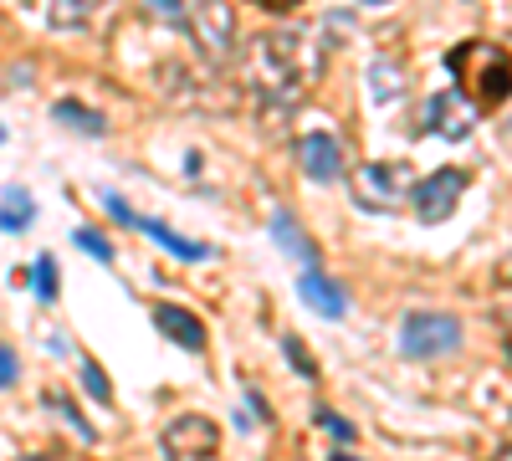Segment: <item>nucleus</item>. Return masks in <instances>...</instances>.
<instances>
[{
	"label": "nucleus",
	"mask_w": 512,
	"mask_h": 461,
	"mask_svg": "<svg viewBox=\"0 0 512 461\" xmlns=\"http://www.w3.org/2000/svg\"><path fill=\"white\" fill-rule=\"evenodd\" d=\"M323 72V41L308 31H272L251 47V88L272 108H292Z\"/></svg>",
	"instance_id": "1"
},
{
	"label": "nucleus",
	"mask_w": 512,
	"mask_h": 461,
	"mask_svg": "<svg viewBox=\"0 0 512 461\" xmlns=\"http://www.w3.org/2000/svg\"><path fill=\"white\" fill-rule=\"evenodd\" d=\"M446 67L456 77V88L472 98L477 108L507 98V57H502V47H487V41H461V47L446 57Z\"/></svg>",
	"instance_id": "2"
},
{
	"label": "nucleus",
	"mask_w": 512,
	"mask_h": 461,
	"mask_svg": "<svg viewBox=\"0 0 512 461\" xmlns=\"http://www.w3.org/2000/svg\"><path fill=\"white\" fill-rule=\"evenodd\" d=\"M410 190H415V170L405 159H379L354 175V200L374 216H390L400 205H410Z\"/></svg>",
	"instance_id": "3"
},
{
	"label": "nucleus",
	"mask_w": 512,
	"mask_h": 461,
	"mask_svg": "<svg viewBox=\"0 0 512 461\" xmlns=\"http://www.w3.org/2000/svg\"><path fill=\"white\" fill-rule=\"evenodd\" d=\"M461 349V323L451 313H410L400 323V354L405 359H441Z\"/></svg>",
	"instance_id": "4"
},
{
	"label": "nucleus",
	"mask_w": 512,
	"mask_h": 461,
	"mask_svg": "<svg viewBox=\"0 0 512 461\" xmlns=\"http://www.w3.org/2000/svg\"><path fill=\"white\" fill-rule=\"evenodd\" d=\"M425 134H441V139H466L482 123V108L466 98L461 88H446V93H436L431 103H425Z\"/></svg>",
	"instance_id": "5"
},
{
	"label": "nucleus",
	"mask_w": 512,
	"mask_h": 461,
	"mask_svg": "<svg viewBox=\"0 0 512 461\" xmlns=\"http://www.w3.org/2000/svg\"><path fill=\"white\" fill-rule=\"evenodd\" d=\"M461 190H466V170H436V175L415 180V190H410V205H415V216H420L425 226H441V221L456 211Z\"/></svg>",
	"instance_id": "6"
},
{
	"label": "nucleus",
	"mask_w": 512,
	"mask_h": 461,
	"mask_svg": "<svg viewBox=\"0 0 512 461\" xmlns=\"http://www.w3.org/2000/svg\"><path fill=\"white\" fill-rule=\"evenodd\" d=\"M216 446H221V426L210 415H175L164 426V451L175 461H205L216 456Z\"/></svg>",
	"instance_id": "7"
},
{
	"label": "nucleus",
	"mask_w": 512,
	"mask_h": 461,
	"mask_svg": "<svg viewBox=\"0 0 512 461\" xmlns=\"http://www.w3.org/2000/svg\"><path fill=\"white\" fill-rule=\"evenodd\" d=\"M195 21V36L210 57H226L236 47V11L226 0H195V16H185V26Z\"/></svg>",
	"instance_id": "8"
},
{
	"label": "nucleus",
	"mask_w": 512,
	"mask_h": 461,
	"mask_svg": "<svg viewBox=\"0 0 512 461\" xmlns=\"http://www.w3.org/2000/svg\"><path fill=\"white\" fill-rule=\"evenodd\" d=\"M297 164L308 170V180H338L344 175V144H338L333 134H303L297 139Z\"/></svg>",
	"instance_id": "9"
},
{
	"label": "nucleus",
	"mask_w": 512,
	"mask_h": 461,
	"mask_svg": "<svg viewBox=\"0 0 512 461\" xmlns=\"http://www.w3.org/2000/svg\"><path fill=\"white\" fill-rule=\"evenodd\" d=\"M154 328L164 333L169 344H180L185 354H200L205 349V323L190 308H180V303H159L154 308Z\"/></svg>",
	"instance_id": "10"
},
{
	"label": "nucleus",
	"mask_w": 512,
	"mask_h": 461,
	"mask_svg": "<svg viewBox=\"0 0 512 461\" xmlns=\"http://www.w3.org/2000/svg\"><path fill=\"white\" fill-rule=\"evenodd\" d=\"M297 298H303L313 313H323L328 323H338L349 313V298H344V287H338L333 277H323L318 267H308L303 277H297Z\"/></svg>",
	"instance_id": "11"
},
{
	"label": "nucleus",
	"mask_w": 512,
	"mask_h": 461,
	"mask_svg": "<svg viewBox=\"0 0 512 461\" xmlns=\"http://www.w3.org/2000/svg\"><path fill=\"white\" fill-rule=\"evenodd\" d=\"M134 226H139V231H149V241H159L164 251H175L180 262H205V257H210V246H200V241H185L180 231H169L164 221H144V216H134Z\"/></svg>",
	"instance_id": "12"
},
{
	"label": "nucleus",
	"mask_w": 512,
	"mask_h": 461,
	"mask_svg": "<svg viewBox=\"0 0 512 461\" xmlns=\"http://www.w3.org/2000/svg\"><path fill=\"white\" fill-rule=\"evenodd\" d=\"M31 216H36V200H31L21 185L0 190V231H6V236H21V231L31 226Z\"/></svg>",
	"instance_id": "13"
},
{
	"label": "nucleus",
	"mask_w": 512,
	"mask_h": 461,
	"mask_svg": "<svg viewBox=\"0 0 512 461\" xmlns=\"http://www.w3.org/2000/svg\"><path fill=\"white\" fill-rule=\"evenodd\" d=\"M272 236H277V246H282V251H292V257L303 262V267H313V262H318V246L303 236V226H297L287 211H277V216H272Z\"/></svg>",
	"instance_id": "14"
},
{
	"label": "nucleus",
	"mask_w": 512,
	"mask_h": 461,
	"mask_svg": "<svg viewBox=\"0 0 512 461\" xmlns=\"http://www.w3.org/2000/svg\"><path fill=\"white\" fill-rule=\"evenodd\" d=\"M410 88V77H405V67H395L390 57H379V62H369V93L379 98V103H395L400 93Z\"/></svg>",
	"instance_id": "15"
},
{
	"label": "nucleus",
	"mask_w": 512,
	"mask_h": 461,
	"mask_svg": "<svg viewBox=\"0 0 512 461\" xmlns=\"http://www.w3.org/2000/svg\"><path fill=\"white\" fill-rule=\"evenodd\" d=\"M57 118H62V123H72V129H82V134H103V129H108V118H103V113H88V108L72 103V98H62V103H57Z\"/></svg>",
	"instance_id": "16"
},
{
	"label": "nucleus",
	"mask_w": 512,
	"mask_h": 461,
	"mask_svg": "<svg viewBox=\"0 0 512 461\" xmlns=\"http://www.w3.org/2000/svg\"><path fill=\"white\" fill-rule=\"evenodd\" d=\"M77 380H82V390H88L98 405H113V385H108V374H103L98 359H82L77 364Z\"/></svg>",
	"instance_id": "17"
},
{
	"label": "nucleus",
	"mask_w": 512,
	"mask_h": 461,
	"mask_svg": "<svg viewBox=\"0 0 512 461\" xmlns=\"http://www.w3.org/2000/svg\"><path fill=\"white\" fill-rule=\"evenodd\" d=\"M31 287H36V298H41V303H57V257H36V267H31Z\"/></svg>",
	"instance_id": "18"
},
{
	"label": "nucleus",
	"mask_w": 512,
	"mask_h": 461,
	"mask_svg": "<svg viewBox=\"0 0 512 461\" xmlns=\"http://www.w3.org/2000/svg\"><path fill=\"white\" fill-rule=\"evenodd\" d=\"M47 21H52L57 31H72V26H82V21H88V0H52Z\"/></svg>",
	"instance_id": "19"
},
{
	"label": "nucleus",
	"mask_w": 512,
	"mask_h": 461,
	"mask_svg": "<svg viewBox=\"0 0 512 461\" xmlns=\"http://www.w3.org/2000/svg\"><path fill=\"white\" fill-rule=\"evenodd\" d=\"M282 354L292 359V369H297V374H303V380H318V364L308 359V344H303V339H297V333H287V339H282Z\"/></svg>",
	"instance_id": "20"
},
{
	"label": "nucleus",
	"mask_w": 512,
	"mask_h": 461,
	"mask_svg": "<svg viewBox=\"0 0 512 461\" xmlns=\"http://www.w3.org/2000/svg\"><path fill=\"white\" fill-rule=\"evenodd\" d=\"M72 241H77V251H88L93 262H113V241H103L93 226H82V231H72Z\"/></svg>",
	"instance_id": "21"
},
{
	"label": "nucleus",
	"mask_w": 512,
	"mask_h": 461,
	"mask_svg": "<svg viewBox=\"0 0 512 461\" xmlns=\"http://www.w3.org/2000/svg\"><path fill=\"white\" fill-rule=\"evenodd\" d=\"M47 405H52V410L62 415V421H72V431H77L82 441H93V426H88V421H82V410H77V405H72L67 395H57V390H52V395H47Z\"/></svg>",
	"instance_id": "22"
},
{
	"label": "nucleus",
	"mask_w": 512,
	"mask_h": 461,
	"mask_svg": "<svg viewBox=\"0 0 512 461\" xmlns=\"http://www.w3.org/2000/svg\"><path fill=\"white\" fill-rule=\"evenodd\" d=\"M144 11L159 16L164 26H185V16H190V11H185V0H144Z\"/></svg>",
	"instance_id": "23"
},
{
	"label": "nucleus",
	"mask_w": 512,
	"mask_h": 461,
	"mask_svg": "<svg viewBox=\"0 0 512 461\" xmlns=\"http://www.w3.org/2000/svg\"><path fill=\"white\" fill-rule=\"evenodd\" d=\"M318 426H323L338 446H349V441H354V426L344 421V415H333V410H318Z\"/></svg>",
	"instance_id": "24"
},
{
	"label": "nucleus",
	"mask_w": 512,
	"mask_h": 461,
	"mask_svg": "<svg viewBox=\"0 0 512 461\" xmlns=\"http://www.w3.org/2000/svg\"><path fill=\"white\" fill-rule=\"evenodd\" d=\"M16 380H21V364H16V354L6 344H0V390H11Z\"/></svg>",
	"instance_id": "25"
},
{
	"label": "nucleus",
	"mask_w": 512,
	"mask_h": 461,
	"mask_svg": "<svg viewBox=\"0 0 512 461\" xmlns=\"http://www.w3.org/2000/svg\"><path fill=\"white\" fill-rule=\"evenodd\" d=\"M103 205H108V216H118L123 226H134V211H128V205H123L118 195H103Z\"/></svg>",
	"instance_id": "26"
},
{
	"label": "nucleus",
	"mask_w": 512,
	"mask_h": 461,
	"mask_svg": "<svg viewBox=\"0 0 512 461\" xmlns=\"http://www.w3.org/2000/svg\"><path fill=\"white\" fill-rule=\"evenodd\" d=\"M256 6H267V11H292L297 0H256Z\"/></svg>",
	"instance_id": "27"
},
{
	"label": "nucleus",
	"mask_w": 512,
	"mask_h": 461,
	"mask_svg": "<svg viewBox=\"0 0 512 461\" xmlns=\"http://www.w3.org/2000/svg\"><path fill=\"white\" fill-rule=\"evenodd\" d=\"M333 461H359V456H349V451H338V456H333Z\"/></svg>",
	"instance_id": "28"
},
{
	"label": "nucleus",
	"mask_w": 512,
	"mask_h": 461,
	"mask_svg": "<svg viewBox=\"0 0 512 461\" xmlns=\"http://www.w3.org/2000/svg\"><path fill=\"white\" fill-rule=\"evenodd\" d=\"M369 6H390V0H369Z\"/></svg>",
	"instance_id": "29"
},
{
	"label": "nucleus",
	"mask_w": 512,
	"mask_h": 461,
	"mask_svg": "<svg viewBox=\"0 0 512 461\" xmlns=\"http://www.w3.org/2000/svg\"><path fill=\"white\" fill-rule=\"evenodd\" d=\"M0 144H6V129H0Z\"/></svg>",
	"instance_id": "30"
}]
</instances>
